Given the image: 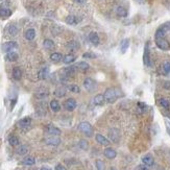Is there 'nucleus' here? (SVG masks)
Here are the masks:
<instances>
[{
	"label": "nucleus",
	"instance_id": "4",
	"mask_svg": "<svg viewBox=\"0 0 170 170\" xmlns=\"http://www.w3.org/2000/svg\"><path fill=\"white\" fill-rule=\"evenodd\" d=\"M155 44L160 49L162 50H169L170 49V44L167 40H165L164 38H160V39H155Z\"/></svg>",
	"mask_w": 170,
	"mask_h": 170
},
{
	"label": "nucleus",
	"instance_id": "33",
	"mask_svg": "<svg viewBox=\"0 0 170 170\" xmlns=\"http://www.w3.org/2000/svg\"><path fill=\"white\" fill-rule=\"evenodd\" d=\"M8 143L12 146H18L19 145V139H18L17 136H10L8 138Z\"/></svg>",
	"mask_w": 170,
	"mask_h": 170
},
{
	"label": "nucleus",
	"instance_id": "46",
	"mask_svg": "<svg viewBox=\"0 0 170 170\" xmlns=\"http://www.w3.org/2000/svg\"><path fill=\"white\" fill-rule=\"evenodd\" d=\"M139 170H148V166H146V165H140L139 166Z\"/></svg>",
	"mask_w": 170,
	"mask_h": 170
},
{
	"label": "nucleus",
	"instance_id": "9",
	"mask_svg": "<svg viewBox=\"0 0 170 170\" xmlns=\"http://www.w3.org/2000/svg\"><path fill=\"white\" fill-rule=\"evenodd\" d=\"M109 137H110L112 142L117 143L118 141L120 140V132L118 130H116V128H112V130H110V132H109Z\"/></svg>",
	"mask_w": 170,
	"mask_h": 170
},
{
	"label": "nucleus",
	"instance_id": "10",
	"mask_svg": "<svg viewBox=\"0 0 170 170\" xmlns=\"http://www.w3.org/2000/svg\"><path fill=\"white\" fill-rule=\"evenodd\" d=\"M45 143L47 145H51V146H58L61 144V139L58 137V136H51V137L47 138L45 140Z\"/></svg>",
	"mask_w": 170,
	"mask_h": 170
},
{
	"label": "nucleus",
	"instance_id": "12",
	"mask_svg": "<svg viewBox=\"0 0 170 170\" xmlns=\"http://www.w3.org/2000/svg\"><path fill=\"white\" fill-rule=\"evenodd\" d=\"M95 139L100 145H103V146L110 145V141H109V139H107L105 136L100 135V134H97V135L95 136Z\"/></svg>",
	"mask_w": 170,
	"mask_h": 170
},
{
	"label": "nucleus",
	"instance_id": "6",
	"mask_svg": "<svg viewBox=\"0 0 170 170\" xmlns=\"http://www.w3.org/2000/svg\"><path fill=\"white\" fill-rule=\"evenodd\" d=\"M76 105H77L76 100L73 99V98H69V99H67L65 102H64V108H65L67 111H69V112L74 111L75 108H76Z\"/></svg>",
	"mask_w": 170,
	"mask_h": 170
},
{
	"label": "nucleus",
	"instance_id": "42",
	"mask_svg": "<svg viewBox=\"0 0 170 170\" xmlns=\"http://www.w3.org/2000/svg\"><path fill=\"white\" fill-rule=\"evenodd\" d=\"M163 71H164L166 74L170 72V63L169 62L164 63V65H163Z\"/></svg>",
	"mask_w": 170,
	"mask_h": 170
},
{
	"label": "nucleus",
	"instance_id": "11",
	"mask_svg": "<svg viewBox=\"0 0 170 170\" xmlns=\"http://www.w3.org/2000/svg\"><path fill=\"white\" fill-rule=\"evenodd\" d=\"M31 124V119L29 117H24L23 119H21L19 122H18V125H19V128H23V130H26L28 128Z\"/></svg>",
	"mask_w": 170,
	"mask_h": 170
},
{
	"label": "nucleus",
	"instance_id": "28",
	"mask_svg": "<svg viewBox=\"0 0 170 170\" xmlns=\"http://www.w3.org/2000/svg\"><path fill=\"white\" fill-rule=\"evenodd\" d=\"M22 163H23V165L33 166V165H35L36 160H35V158H33V157H26V158L23 159Z\"/></svg>",
	"mask_w": 170,
	"mask_h": 170
},
{
	"label": "nucleus",
	"instance_id": "49",
	"mask_svg": "<svg viewBox=\"0 0 170 170\" xmlns=\"http://www.w3.org/2000/svg\"><path fill=\"white\" fill-rule=\"evenodd\" d=\"M136 1H138L139 3H142L143 2V0H136Z\"/></svg>",
	"mask_w": 170,
	"mask_h": 170
},
{
	"label": "nucleus",
	"instance_id": "26",
	"mask_svg": "<svg viewBox=\"0 0 170 170\" xmlns=\"http://www.w3.org/2000/svg\"><path fill=\"white\" fill-rule=\"evenodd\" d=\"M50 60L52 61L53 63H59L61 61H63V55L60 52H53L52 54L50 55Z\"/></svg>",
	"mask_w": 170,
	"mask_h": 170
},
{
	"label": "nucleus",
	"instance_id": "34",
	"mask_svg": "<svg viewBox=\"0 0 170 170\" xmlns=\"http://www.w3.org/2000/svg\"><path fill=\"white\" fill-rule=\"evenodd\" d=\"M67 47H68V49H70V50H72V51H74V50H77L78 49V44L76 42H74V41H72V42H69L67 44Z\"/></svg>",
	"mask_w": 170,
	"mask_h": 170
},
{
	"label": "nucleus",
	"instance_id": "47",
	"mask_svg": "<svg viewBox=\"0 0 170 170\" xmlns=\"http://www.w3.org/2000/svg\"><path fill=\"white\" fill-rule=\"evenodd\" d=\"M73 1L76 2V3H78V4H84V3H86L87 0H73Z\"/></svg>",
	"mask_w": 170,
	"mask_h": 170
},
{
	"label": "nucleus",
	"instance_id": "35",
	"mask_svg": "<svg viewBox=\"0 0 170 170\" xmlns=\"http://www.w3.org/2000/svg\"><path fill=\"white\" fill-rule=\"evenodd\" d=\"M54 94L58 96V97H63V96L66 94V89L65 88H58V89L55 90Z\"/></svg>",
	"mask_w": 170,
	"mask_h": 170
},
{
	"label": "nucleus",
	"instance_id": "37",
	"mask_svg": "<svg viewBox=\"0 0 170 170\" xmlns=\"http://www.w3.org/2000/svg\"><path fill=\"white\" fill-rule=\"evenodd\" d=\"M77 68L78 69H80V70L86 71L89 69V64H87L86 62H79L77 64Z\"/></svg>",
	"mask_w": 170,
	"mask_h": 170
},
{
	"label": "nucleus",
	"instance_id": "2",
	"mask_svg": "<svg viewBox=\"0 0 170 170\" xmlns=\"http://www.w3.org/2000/svg\"><path fill=\"white\" fill-rule=\"evenodd\" d=\"M78 130H79L82 133L85 134L87 137H92L93 133H94L92 125H91L89 122H86V121L79 123V125H78Z\"/></svg>",
	"mask_w": 170,
	"mask_h": 170
},
{
	"label": "nucleus",
	"instance_id": "18",
	"mask_svg": "<svg viewBox=\"0 0 170 170\" xmlns=\"http://www.w3.org/2000/svg\"><path fill=\"white\" fill-rule=\"evenodd\" d=\"M105 155L107 157L108 159H110V160H113V159L116 158V155H117V153H116V150H114L113 148H107V149L105 150Z\"/></svg>",
	"mask_w": 170,
	"mask_h": 170
},
{
	"label": "nucleus",
	"instance_id": "41",
	"mask_svg": "<svg viewBox=\"0 0 170 170\" xmlns=\"http://www.w3.org/2000/svg\"><path fill=\"white\" fill-rule=\"evenodd\" d=\"M96 168H97V170H105V163L101 160H97L96 161Z\"/></svg>",
	"mask_w": 170,
	"mask_h": 170
},
{
	"label": "nucleus",
	"instance_id": "22",
	"mask_svg": "<svg viewBox=\"0 0 170 170\" xmlns=\"http://www.w3.org/2000/svg\"><path fill=\"white\" fill-rule=\"evenodd\" d=\"M13 77L17 80H19L22 77V70L19 67H15L13 69Z\"/></svg>",
	"mask_w": 170,
	"mask_h": 170
},
{
	"label": "nucleus",
	"instance_id": "29",
	"mask_svg": "<svg viewBox=\"0 0 170 170\" xmlns=\"http://www.w3.org/2000/svg\"><path fill=\"white\" fill-rule=\"evenodd\" d=\"M116 14H117L119 17L124 18L128 16V10H126V8H123V6H118L117 10H116Z\"/></svg>",
	"mask_w": 170,
	"mask_h": 170
},
{
	"label": "nucleus",
	"instance_id": "32",
	"mask_svg": "<svg viewBox=\"0 0 170 170\" xmlns=\"http://www.w3.org/2000/svg\"><path fill=\"white\" fill-rule=\"evenodd\" d=\"M5 59L10 62H15V61L18 60V53L14 52V51H10V52H8V54L5 55Z\"/></svg>",
	"mask_w": 170,
	"mask_h": 170
},
{
	"label": "nucleus",
	"instance_id": "36",
	"mask_svg": "<svg viewBox=\"0 0 170 170\" xmlns=\"http://www.w3.org/2000/svg\"><path fill=\"white\" fill-rule=\"evenodd\" d=\"M166 35V31L163 28H159L157 31H155V39H160V38H164Z\"/></svg>",
	"mask_w": 170,
	"mask_h": 170
},
{
	"label": "nucleus",
	"instance_id": "20",
	"mask_svg": "<svg viewBox=\"0 0 170 170\" xmlns=\"http://www.w3.org/2000/svg\"><path fill=\"white\" fill-rule=\"evenodd\" d=\"M54 46H55L54 42H53L52 40H50V39H46V40H44V42H43V47L47 50H52L53 48H54Z\"/></svg>",
	"mask_w": 170,
	"mask_h": 170
},
{
	"label": "nucleus",
	"instance_id": "27",
	"mask_svg": "<svg viewBox=\"0 0 170 170\" xmlns=\"http://www.w3.org/2000/svg\"><path fill=\"white\" fill-rule=\"evenodd\" d=\"M143 61H144V64L146 66H150V59H149V50H148V46L146 45L145 51H144V56H143Z\"/></svg>",
	"mask_w": 170,
	"mask_h": 170
},
{
	"label": "nucleus",
	"instance_id": "19",
	"mask_svg": "<svg viewBox=\"0 0 170 170\" xmlns=\"http://www.w3.org/2000/svg\"><path fill=\"white\" fill-rule=\"evenodd\" d=\"M48 74H49V69H48L47 67H44L39 71V73H38V77L40 78V79H45V78H47Z\"/></svg>",
	"mask_w": 170,
	"mask_h": 170
},
{
	"label": "nucleus",
	"instance_id": "14",
	"mask_svg": "<svg viewBox=\"0 0 170 170\" xmlns=\"http://www.w3.org/2000/svg\"><path fill=\"white\" fill-rule=\"evenodd\" d=\"M142 162H143L144 165H146V166L149 167V166H153V164H155V159L153 158V155H146L142 158Z\"/></svg>",
	"mask_w": 170,
	"mask_h": 170
},
{
	"label": "nucleus",
	"instance_id": "23",
	"mask_svg": "<svg viewBox=\"0 0 170 170\" xmlns=\"http://www.w3.org/2000/svg\"><path fill=\"white\" fill-rule=\"evenodd\" d=\"M50 109L53 111V112H59V111L61 110V105L60 102H59L58 100H51L50 101Z\"/></svg>",
	"mask_w": 170,
	"mask_h": 170
},
{
	"label": "nucleus",
	"instance_id": "50",
	"mask_svg": "<svg viewBox=\"0 0 170 170\" xmlns=\"http://www.w3.org/2000/svg\"><path fill=\"white\" fill-rule=\"evenodd\" d=\"M168 130V133H169V134H170V128H168V130Z\"/></svg>",
	"mask_w": 170,
	"mask_h": 170
},
{
	"label": "nucleus",
	"instance_id": "31",
	"mask_svg": "<svg viewBox=\"0 0 170 170\" xmlns=\"http://www.w3.org/2000/svg\"><path fill=\"white\" fill-rule=\"evenodd\" d=\"M12 15V10L10 8H0V17L5 19V18H8Z\"/></svg>",
	"mask_w": 170,
	"mask_h": 170
},
{
	"label": "nucleus",
	"instance_id": "7",
	"mask_svg": "<svg viewBox=\"0 0 170 170\" xmlns=\"http://www.w3.org/2000/svg\"><path fill=\"white\" fill-rule=\"evenodd\" d=\"M45 132L50 136H60L61 134H62L60 128H55V126H53V125H51V124H48L47 126H46Z\"/></svg>",
	"mask_w": 170,
	"mask_h": 170
},
{
	"label": "nucleus",
	"instance_id": "45",
	"mask_svg": "<svg viewBox=\"0 0 170 170\" xmlns=\"http://www.w3.org/2000/svg\"><path fill=\"white\" fill-rule=\"evenodd\" d=\"M55 170H67V169H66V167H64L62 164H58V165L55 166Z\"/></svg>",
	"mask_w": 170,
	"mask_h": 170
},
{
	"label": "nucleus",
	"instance_id": "17",
	"mask_svg": "<svg viewBox=\"0 0 170 170\" xmlns=\"http://www.w3.org/2000/svg\"><path fill=\"white\" fill-rule=\"evenodd\" d=\"M105 95H102V94H97L94 97V99H93V103L95 105H102L105 103Z\"/></svg>",
	"mask_w": 170,
	"mask_h": 170
},
{
	"label": "nucleus",
	"instance_id": "15",
	"mask_svg": "<svg viewBox=\"0 0 170 170\" xmlns=\"http://www.w3.org/2000/svg\"><path fill=\"white\" fill-rule=\"evenodd\" d=\"M24 37H25V39H26V40L33 41V39L36 38V30L33 29V28H29V29H27L26 31H25Z\"/></svg>",
	"mask_w": 170,
	"mask_h": 170
},
{
	"label": "nucleus",
	"instance_id": "25",
	"mask_svg": "<svg viewBox=\"0 0 170 170\" xmlns=\"http://www.w3.org/2000/svg\"><path fill=\"white\" fill-rule=\"evenodd\" d=\"M128 47H130V40H128V39H124V40H122V42H121V44H120L121 52L125 53L126 52V50L128 49Z\"/></svg>",
	"mask_w": 170,
	"mask_h": 170
},
{
	"label": "nucleus",
	"instance_id": "51",
	"mask_svg": "<svg viewBox=\"0 0 170 170\" xmlns=\"http://www.w3.org/2000/svg\"><path fill=\"white\" fill-rule=\"evenodd\" d=\"M111 170H116V169H115V168H112V169H111Z\"/></svg>",
	"mask_w": 170,
	"mask_h": 170
},
{
	"label": "nucleus",
	"instance_id": "16",
	"mask_svg": "<svg viewBox=\"0 0 170 170\" xmlns=\"http://www.w3.org/2000/svg\"><path fill=\"white\" fill-rule=\"evenodd\" d=\"M65 21H66V23L69 25H76L78 22H79V19L74 15H69L67 18H66Z\"/></svg>",
	"mask_w": 170,
	"mask_h": 170
},
{
	"label": "nucleus",
	"instance_id": "13",
	"mask_svg": "<svg viewBox=\"0 0 170 170\" xmlns=\"http://www.w3.org/2000/svg\"><path fill=\"white\" fill-rule=\"evenodd\" d=\"M89 41L92 43L93 45L97 46L99 44V36L97 35V33H95V31L90 33V35H89Z\"/></svg>",
	"mask_w": 170,
	"mask_h": 170
},
{
	"label": "nucleus",
	"instance_id": "44",
	"mask_svg": "<svg viewBox=\"0 0 170 170\" xmlns=\"http://www.w3.org/2000/svg\"><path fill=\"white\" fill-rule=\"evenodd\" d=\"M161 28H163V29L165 30V31H168V30H170V21L166 22L165 24H163L162 26H161Z\"/></svg>",
	"mask_w": 170,
	"mask_h": 170
},
{
	"label": "nucleus",
	"instance_id": "3",
	"mask_svg": "<svg viewBox=\"0 0 170 170\" xmlns=\"http://www.w3.org/2000/svg\"><path fill=\"white\" fill-rule=\"evenodd\" d=\"M18 48V43L15 41H10V42H5L2 44V51L4 52H10L14 51V49Z\"/></svg>",
	"mask_w": 170,
	"mask_h": 170
},
{
	"label": "nucleus",
	"instance_id": "40",
	"mask_svg": "<svg viewBox=\"0 0 170 170\" xmlns=\"http://www.w3.org/2000/svg\"><path fill=\"white\" fill-rule=\"evenodd\" d=\"M78 146H79L82 149L84 150H87L88 147H89V144H88V142L86 140H80L79 143H78Z\"/></svg>",
	"mask_w": 170,
	"mask_h": 170
},
{
	"label": "nucleus",
	"instance_id": "5",
	"mask_svg": "<svg viewBox=\"0 0 170 170\" xmlns=\"http://www.w3.org/2000/svg\"><path fill=\"white\" fill-rule=\"evenodd\" d=\"M48 95H49V90L47 88H39L35 93L36 98L38 99H44V98L48 97Z\"/></svg>",
	"mask_w": 170,
	"mask_h": 170
},
{
	"label": "nucleus",
	"instance_id": "1",
	"mask_svg": "<svg viewBox=\"0 0 170 170\" xmlns=\"http://www.w3.org/2000/svg\"><path fill=\"white\" fill-rule=\"evenodd\" d=\"M103 95H105V99L107 102L113 103V102H115L116 100H117V98L121 95V93H120V91H118L117 89L110 88V89H108V90L105 91Z\"/></svg>",
	"mask_w": 170,
	"mask_h": 170
},
{
	"label": "nucleus",
	"instance_id": "38",
	"mask_svg": "<svg viewBox=\"0 0 170 170\" xmlns=\"http://www.w3.org/2000/svg\"><path fill=\"white\" fill-rule=\"evenodd\" d=\"M160 105H162L164 109H169L170 108V102L169 100L165 99V98H162V99H160Z\"/></svg>",
	"mask_w": 170,
	"mask_h": 170
},
{
	"label": "nucleus",
	"instance_id": "24",
	"mask_svg": "<svg viewBox=\"0 0 170 170\" xmlns=\"http://www.w3.org/2000/svg\"><path fill=\"white\" fill-rule=\"evenodd\" d=\"M8 35L12 36V37H15V36L18 33V27H17V25H16V24H10V25H8Z\"/></svg>",
	"mask_w": 170,
	"mask_h": 170
},
{
	"label": "nucleus",
	"instance_id": "43",
	"mask_svg": "<svg viewBox=\"0 0 170 170\" xmlns=\"http://www.w3.org/2000/svg\"><path fill=\"white\" fill-rule=\"evenodd\" d=\"M83 56L85 59H95L96 54L95 53H92V52H86V53H84Z\"/></svg>",
	"mask_w": 170,
	"mask_h": 170
},
{
	"label": "nucleus",
	"instance_id": "30",
	"mask_svg": "<svg viewBox=\"0 0 170 170\" xmlns=\"http://www.w3.org/2000/svg\"><path fill=\"white\" fill-rule=\"evenodd\" d=\"M16 153H17V155H24L28 153V147L26 145H20L17 148Z\"/></svg>",
	"mask_w": 170,
	"mask_h": 170
},
{
	"label": "nucleus",
	"instance_id": "39",
	"mask_svg": "<svg viewBox=\"0 0 170 170\" xmlns=\"http://www.w3.org/2000/svg\"><path fill=\"white\" fill-rule=\"evenodd\" d=\"M68 89L73 93H79L80 92V88L77 85H70L68 86Z\"/></svg>",
	"mask_w": 170,
	"mask_h": 170
},
{
	"label": "nucleus",
	"instance_id": "48",
	"mask_svg": "<svg viewBox=\"0 0 170 170\" xmlns=\"http://www.w3.org/2000/svg\"><path fill=\"white\" fill-rule=\"evenodd\" d=\"M40 170H51V169H50L49 167H45V166H44V167H42Z\"/></svg>",
	"mask_w": 170,
	"mask_h": 170
},
{
	"label": "nucleus",
	"instance_id": "8",
	"mask_svg": "<svg viewBox=\"0 0 170 170\" xmlns=\"http://www.w3.org/2000/svg\"><path fill=\"white\" fill-rule=\"evenodd\" d=\"M84 87H85L89 92H92V91L95 90L96 82L94 79H92V78H86L85 82H84Z\"/></svg>",
	"mask_w": 170,
	"mask_h": 170
},
{
	"label": "nucleus",
	"instance_id": "21",
	"mask_svg": "<svg viewBox=\"0 0 170 170\" xmlns=\"http://www.w3.org/2000/svg\"><path fill=\"white\" fill-rule=\"evenodd\" d=\"M76 61V56L74 54H67L63 58V62L64 64H72L73 62Z\"/></svg>",
	"mask_w": 170,
	"mask_h": 170
}]
</instances>
